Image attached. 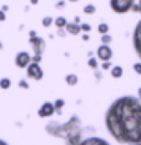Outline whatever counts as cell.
Segmentation results:
<instances>
[{
    "label": "cell",
    "instance_id": "6da1fadb",
    "mask_svg": "<svg viewBox=\"0 0 141 145\" xmlns=\"http://www.w3.org/2000/svg\"><path fill=\"white\" fill-rule=\"evenodd\" d=\"M105 125L118 144L141 142V100L130 95L117 98L106 110Z\"/></svg>",
    "mask_w": 141,
    "mask_h": 145
},
{
    "label": "cell",
    "instance_id": "7a4b0ae2",
    "mask_svg": "<svg viewBox=\"0 0 141 145\" xmlns=\"http://www.w3.org/2000/svg\"><path fill=\"white\" fill-rule=\"evenodd\" d=\"M45 131L50 136L55 138H61L65 140L67 145H79L82 140V125H80V118L73 115L67 122H56V121H50L45 125Z\"/></svg>",
    "mask_w": 141,
    "mask_h": 145
},
{
    "label": "cell",
    "instance_id": "3957f363",
    "mask_svg": "<svg viewBox=\"0 0 141 145\" xmlns=\"http://www.w3.org/2000/svg\"><path fill=\"white\" fill-rule=\"evenodd\" d=\"M135 0H109V6L115 14H126L132 11Z\"/></svg>",
    "mask_w": 141,
    "mask_h": 145
},
{
    "label": "cell",
    "instance_id": "277c9868",
    "mask_svg": "<svg viewBox=\"0 0 141 145\" xmlns=\"http://www.w3.org/2000/svg\"><path fill=\"white\" fill-rule=\"evenodd\" d=\"M26 76L29 77V79L32 80H41L44 77V71H43V68L40 67V63H35V62H30L29 65H27L26 68Z\"/></svg>",
    "mask_w": 141,
    "mask_h": 145
},
{
    "label": "cell",
    "instance_id": "5b68a950",
    "mask_svg": "<svg viewBox=\"0 0 141 145\" xmlns=\"http://www.w3.org/2000/svg\"><path fill=\"white\" fill-rule=\"evenodd\" d=\"M29 42L32 45L34 54H41V56H43V53H44V50H45V41L41 38V36H30Z\"/></svg>",
    "mask_w": 141,
    "mask_h": 145
},
{
    "label": "cell",
    "instance_id": "8992f818",
    "mask_svg": "<svg viewBox=\"0 0 141 145\" xmlns=\"http://www.w3.org/2000/svg\"><path fill=\"white\" fill-rule=\"evenodd\" d=\"M15 65L18 68H27V65L32 62V56L27 52H18L15 54V59H14Z\"/></svg>",
    "mask_w": 141,
    "mask_h": 145
},
{
    "label": "cell",
    "instance_id": "52a82bcc",
    "mask_svg": "<svg viewBox=\"0 0 141 145\" xmlns=\"http://www.w3.org/2000/svg\"><path fill=\"white\" fill-rule=\"evenodd\" d=\"M132 42H134V48L138 57L141 59V20L138 21V24L135 26V30H134V36H132Z\"/></svg>",
    "mask_w": 141,
    "mask_h": 145
},
{
    "label": "cell",
    "instance_id": "ba28073f",
    "mask_svg": "<svg viewBox=\"0 0 141 145\" xmlns=\"http://www.w3.org/2000/svg\"><path fill=\"white\" fill-rule=\"evenodd\" d=\"M56 113V110H55V106L53 103L50 101H45L41 104V107L38 109V116L40 118H50L52 115H55Z\"/></svg>",
    "mask_w": 141,
    "mask_h": 145
},
{
    "label": "cell",
    "instance_id": "9c48e42d",
    "mask_svg": "<svg viewBox=\"0 0 141 145\" xmlns=\"http://www.w3.org/2000/svg\"><path fill=\"white\" fill-rule=\"evenodd\" d=\"M97 57L100 59V61H103V62L111 61V57H112V48L109 47V45L102 44V45L97 48Z\"/></svg>",
    "mask_w": 141,
    "mask_h": 145
},
{
    "label": "cell",
    "instance_id": "30bf717a",
    "mask_svg": "<svg viewBox=\"0 0 141 145\" xmlns=\"http://www.w3.org/2000/svg\"><path fill=\"white\" fill-rule=\"evenodd\" d=\"M79 145H111L108 140H105L102 138H97V136H91V138L84 139Z\"/></svg>",
    "mask_w": 141,
    "mask_h": 145
},
{
    "label": "cell",
    "instance_id": "8fae6325",
    "mask_svg": "<svg viewBox=\"0 0 141 145\" xmlns=\"http://www.w3.org/2000/svg\"><path fill=\"white\" fill-rule=\"evenodd\" d=\"M65 32L67 33H70V35H79L80 33V24H77V23H67V26H65Z\"/></svg>",
    "mask_w": 141,
    "mask_h": 145
},
{
    "label": "cell",
    "instance_id": "7c38bea8",
    "mask_svg": "<svg viewBox=\"0 0 141 145\" xmlns=\"http://www.w3.org/2000/svg\"><path fill=\"white\" fill-rule=\"evenodd\" d=\"M67 18L65 17H56L55 18V21H53V24L58 27V29H65V26H67Z\"/></svg>",
    "mask_w": 141,
    "mask_h": 145
},
{
    "label": "cell",
    "instance_id": "4fadbf2b",
    "mask_svg": "<svg viewBox=\"0 0 141 145\" xmlns=\"http://www.w3.org/2000/svg\"><path fill=\"white\" fill-rule=\"evenodd\" d=\"M77 82H79V79H77L76 74H67V76H65V83H67L68 86H76Z\"/></svg>",
    "mask_w": 141,
    "mask_h": 145
},
{
    "label": "cell",
    "instance_id": "5bb4252c",
    "mask_svg": "<svg viewBox=\"0 0 141 145\" xmlns=\"http://www.w3.org/2000/svg\"><path fill=\"white\" fill-rule=\"evenodd\" d=\"M111 76L114 77V79H120V77L123 76V68L120 65H115L111 68Z\"/></svg>",
    "mask_w": 141,
    "mask_h": 145
},
{
    "label": "cell",
    "instance_id": "9a60e30c",
    "mask_svg": "<svg viewBox=\"0 0 141 145\" xmlns=\"http://www.w3.org/2000/svg\"><path fill=\"white\" fill-rule=\"evenodd\" d=\"M53 106H55V110H56V113H59V115H61V113H62V107L65 106V101H64L62 98H58L56 101L53 103Z\"/></svg>",
    "mask_w": 141,
    "mask_h": 145
},
{
    "label": "cell",
    "instance_id": "2e32d148",
    "mask_svg": "<svg viewBox=\"0 0 141 145\" xmlns=\"http://www.w3.org/2000/svg\"><path fill=\"white\" fill-rule=\"evenodd\" d=\"M9 88H11V79L2 77L0 79V89H9Z\"/></svg>",
    "mask_w": 141,
    "mask_h": 145
},
{
    "label": "cell",
    "instance_id": "e0dca14e",
    "mask_svg": "<svg viewBox=\"0 0 141 145\" xmlns=\"http://www.w3.org/2000/svg\"><path fill=\"white\" fill-rule=\"evenodd\" d=\"M97 30H99V33H100V35H106V33H108V30H109V26L106 24V23H100L99 27H97Z\"/></svg>",
    "mask_w": 141,
    "mask_h": 145
},
{
    "label": "cell",
    "instance_id": "ac0fdd59",
    "mask_svg": "<svg viewBox=\"0 0 141 145\" xmlns=\"http://www.w3.org/2000/svg\"><path fill=\"white\" fill-rule=\"evenodd\" d=\"M100 41H102V44H105V45H109L112 42V36L109 35V33H106V35H102L100 36Z\"/></svg>",
    "mask_w": 141,
    "mask_h": 145
},
{
    "label": "cell",
    "instance_id": "d6986e66",
    "mask_svg": "<svg viewBox=\"0 0 141 145\" xmlns=\"http://www.w3.org/2000/svg\"><path fill=\"white\" fill-rule=\"evenodd\" d=\"M84 12L86 14V15H91V14H94V12H96V6H94V5H85Z\"/></svg>",
    "mask_w": 141,
    "mask_h": 145
},
{
    "label": "cell",
    "instance_id": "ffe728a7",
    "mask_svg": "<svg viewBox=\"0 0 141 145\" xmlns=\"http://www.w3.org/2000/svg\"><path fill=\"white\" fill-rule=\"evenodd\" d=\"M53 21H55V20H53L52 17H44L43 21H41V24H43L44 27H50V26L53 24Z\"/></svg>",
    "mask_w": 141,
    "mask_h": 145
},
{
    "label": "cell",
    "instance_id": "44dd1931",
    "mask_svg": "<svg viewBox=\"0 0 141 145\" xmlns=\"http://www.w3.org/2000/svg\"><path fill=\"white\" fill-rule=\"evenodd\" d=\"M88 67H90V68H93L94 71L97 70V68H99V62H97V59L90 57V59H88Z\"/></svg>",
    "mask_w": 141,
    "mask_h": 145
},
{
    "label": "cell",
    "instance_id": "7402d4cb",
    "mask_svg": "<svg viewBox=\"0 0 141 145\" xmlns=\"http://www.w3.org/2000/svg\"><path fill=\"white\" fill-rule=\"evenodd\" d=\"M80 30L85 32V33H88V32L91 30V26L88 24V23H82V24H80Z\"/></svg>",
    "mask_w": 141,
    "mask_h": 145
},
{
    "label": "cell",
    "instance_id": "603a6c76",
    "mask_svg": "<svg viewBox=\"0 0 141 145\" xmlns=\"http://www.w3.org/2000/svg\"><path fill=\"white\" fill-rule=\"evenodd\" d=\"M18 86H20L21 89H29V83H27V80H24V79H21L18 82Z\"/></svg>",
    "mask_w": 141,
    "mask_h": 145
},
{
    "label": "cell",
    "instance_id": "cb8c5ba5",
    "mask_svg": "<svg viewBox=\"0 0 141 145\" xmlns=\"http://www.w3.org/2000/svg\"><path fill=\"white\" fill-rule=\"evenodd\" d=\"M134 71H135L138 76H141V62H136V63H134Z\"/></svg>",
    "mask_w": 141,
    "mask_h": 145
},
{
    "label": "cell",
    "instance_id": "d4e9b609",
    "mask_svg": "<svg viewBox=\"0 0 141 145\" xmlns=\"http://www.w3.org/2000/svg\"><path fill=\"white\" fill-rule=\"evenodd\" d=\"M111 68H112V65H111V62H109V61L102 63V70H103V71H106V70H111Z\"/></svg>",
    "mask_w": 141,
    "mask_h": 145
},
{
    "label": "cell",
    "instance_id": "484cf974",
    "mask_svg": "<svg viewBox=\"0 0 141 145\" xmlns=\"http://www.w3.org/2000/svg\"><path fill=\"white\" fill-rule=\"evenodd\" d=\"M32 62L40 63L41 62V54H34V56H32Z\"/></svg>",
    "mask_w": 141,
    "mask_h": 145
},
{
    "label": "cell",
    "instance_id": "4316f807",
    "mask_svg": "<svg viewBox=\"0 0 141 145\" xmlns=\"http://www.w3.org/2000/svg\"><path fill=\"white\" fill-rule=\"evenodd\" d=\"M58 35L61 36V38H64V36L67 35V32H65V29H58Z\"/></svg>",
    "mask_w": 141,
    "mask_h": 145
},
{
    "label": "cell",
    "instance_id": "83f0119b",
    "mask_svg": "<svg viewBox=\"0 0 141 145\" xmlns=\"http://www.w3.org/2000/svg\"><path fill=\"white\" fill-rule=\"evenodd\" d=\"M64 6H65V2H58L56 3V8L59 9V8H64Z\"/></svg>",
    "mask_w": 141,
    "mask_h": 145
},
{
    "label": "cell",
    "instance_id": "f1b7e54d",
    "mask_svg": "<svg viewBox=\"0 0 141 145\" xmlns=\"http://www.w3.org/2000/svg\"><path fill=\"white\" fill-rule=\"evenodd\" d=\"M94 74H96V79H97V80H100V79H102V74H100V72H99L97 70H96V72H94Z\"/></svg>",
    "mask_w": 141,
    "mask_h": 145
},
{
    "label": "cell",
    "instance_id": "f546056e",
    "mask_svg": "<svg viewBox=\"0 0 141 145\" xmlns=\"http://www.w3.org/2000/svg\"><path fill=\"white\" fill-rule=\"evenodd\" d=\"M82 39H84V41H88V39H90V35H88V33H84V35H82Z\"/></svg>",
    "mask_w": 141,
    "mask_h": 145
},
{
    "label": "cell",
    "instance_id": "4dcf8cb0",
    "mask_svg": "<svg viewBox=\"0 0 141 145\" xmlns=\"http://www.w3.org/2000/svg\"><path fill=\"white\" fill-rule=\"evenodd\" d=\"M30 36H36V32L35 30H30L29 32V38H30Z\"/></svg>",
    "mask_w": 141,
    "mask_h": 145
},
{
    "label": "cell",
    "instance_id": "1f68e13d",
    "mask_svg": "<svg viewBox=\"0 0 141 145\" xmlns=\"http://www.w3.org/2000/svg\"><path fill=\"white\" fill-rule=\"evenodd\" d=\"M136 98H140V100H141V86L138 88V95H136Z\"/></svg>",
    "mask_w": 141,
    "mask_h": 145
},
{
    "label": "cell",
    "instance_id": "d6a6232c",
    "mask_svg": "<svg viewBox=\"0 0 141 145\" xmlns=\"http://www.w3.org/2000/svg\"><path fill=\"white\" fill-rule=\"evenodd\" d=\"M136 6H138V12H141V0H138V5H136Z\"/></svg>",
    "mask_w": 141,
    "mask_h": 145
},
{
    "label": "cell",
    "instance_id": "836d02e7",
    "mask_svg": "<svg viewBox=\"0 0 141 145\" xmlns=\"http://www.w3.org/2000/svg\"><path fill=\"white\" fill-rule=\"evenodd\" d=\"M2 11H3V12L8 11V5H3V6H2Z\"/></svg>",
    "mask_w": 141,
    "mask_h": 145
},
{
    "label": "cell",
    "instance_id": "e575fe53",
    "mask_svg": "<svg viewBox=\"0 0 141 145\" xmlns=\"http://www.w3.org/2000/svg\"><path fill=\"white\" fill-rule=\"evenodd\" d=\"M0 145H9V144L6 142V140H2V139H0Z\"/></svg>",
    "mask_w": 141,
    "mask_h": 145
},
{
    "label": "cell",
    "instance_id": "d590c367",
    "mask_svg": "<svg viewBox=\"0 0 141 145\" xmlns=\"http://www.w3.org/2000/svg\"><path fill=\"white\" fill-rule=\"evenodd\" d=\"M30 3L32 5H36V3H38V0H30Z\"/></svg>",
    "mask_w": 141,
    "mask_h": 145
},
{
    "label": "cell",
    "instance_id": "8d00e7d4",
    "mask_svg": "<svg viewBox=\"0 0 141 145\" xmlns=\"http://www.w3.org/2000/svg\"><path fill=\"white\" fill-rule=\"evenodd\" d=\"M129 145H141V142H136V144H129Z\"/></svg>",
    "mask_w": 141,
    "mask_h": 145
},
{
    "label": "cell",
    "instance_id": "74e56055",
    "mask_svg": "<svg viewBox=\"0 0 141 145\" xmlns=\"http://www.w3.org/2000/svg\"><path fill=\"white\" fill-rule=\"evenodd\" d=\"M3 48V44H2V41H0V50H2Z\"/></svg>",
    "mask_w": 141,
    "mask_h": 145
},
{
    "label": "cell",
    "instance_id": "f35d334b",
    "mask_svg": "<svg viewBox=\"0 0 141 145\" xmlns=\"http://www.w3.org/2000/svg\"><path fill=\"white\" fill-rule=\"evenodd\" d=\"M70 2H73V3H74V2H77V0H70Z\"/></svg>",
    "mask_w": 141,
    "mask_h": 145
}]
</instances>
